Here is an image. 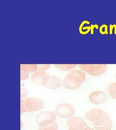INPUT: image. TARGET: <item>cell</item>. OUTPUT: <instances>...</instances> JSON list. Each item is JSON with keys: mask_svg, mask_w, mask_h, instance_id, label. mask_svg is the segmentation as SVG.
Masks as SVG:
<instances>
[{"mask_svg": "<svg viewBox=\"0 0 116 130\" xmlns=\"http://www.w3.org/2000/svg\"><path fill=\"white\" fill-rule=\"evenodd\" d=\"M100 32L102 34H108V27L107 25H102L99 28Z\"/></svg>", "mask_w": 116, "mask_h": 130, "instance_id": "20", "label": "cell"}, {"mask_svg": "<svg viewBox=\"0 0 116 130\" xmlns=\"http://www.w3.org/2000/svg\"><path fill=\"white\" fill-rule=\"evenodd\" d=\"M38 130H58V126L57 123L55 122L51 125L47 127H38Z\"/></svg>", "mask_w": 116, "mask_h": 130, "instance_id": "16", "label": "cell"}, {"mask_svg": "<svg viewBox=\"0 0 116 130\" xmlns=\"http://www.w3.org/2000/svg\"><path fill=\"white\" fill-rule=\"evenodd\" d=\"M38 70V67L35 64H21L20 71L26 73L35 72Z\"/></svg>", "mask_w": 116, "mask_h": 130, "instance_id": "11", "label": "cell"}, {"mask_svg": "<svg viewBox=\"0 0 116 130\" xmlns=\"http://www.w3.org/2000/svg\"><path fill=\"white\" fill-rule=\"evenodd\" d=\"M25 105L31 111H35L43 109L44 107V103L40 99L28 98L25 99Z\"/></svg>", "mask_w": 116, "mask_h": 130, "instance_id": "8", "label": "cell"}, {"mask_svg": "<svg viewBox=\"0 0 116 130\" xmlns=\"http://www.w3.org/2000/svg\"><path fill=\"white\" fill-rule=\"evenodd\" d=\"M69 72L79 77V78H80L83 80V82L86 79L85 74L81 70H73L70 71Z\"/></svg>", "mask_w": 116, "mask_h": 130, "instance_id": "15", "label": "cell"}, {"mask_svg": "<svg viewBox=\"0 0 116 130\" xmlns=\"http://www.w3.org/2000/svg\"></svg>", "mask_w": 116, "mask_h": 130, "instance_id": "28", "label": "cell"}, {"mask_svg": "<svg viewBox=\"0 0 116 130\" xmlns=\"http://www.w3.org/2000/svg\"><path fill=\"white\" fill-rule=\"evenodd\" d=\"M107 91L112 98L116 99V83L109 84L107 87Z\"/></svg>", "mask_w": 116, "mask_h": 130, "instance_id": "12", "label": "cell"}, {"mask_svg": "<svg viewBox=\"0 0 116 130\" xmlns=\"http://www.w3.org/2000/svg\"><path fill=\"white\" fill-rule=\"evenodd\" d=\"M31 81L33 84L40 86H46L50 80V75L45 71L38 70L31 76Z\"/></svg>", "mask_w": 116, "mask_h": 130, "instance_id": "6", "label": "cell"}, {"mask_svg": "<svg viewBox=\"0 0 116 130\" xmlns=\"http://www.w3.org/2000/svg\"><path fill=\"white\" fill-rule=\"evenodd\" d=\"M92 130V129L91 128V127H89V126L87 125L86 126V127L83 130Z\"/></svg>", "mask_w": 116, "mask_h": 130, "instance_id": "25", "label": "cell"}, {"mask_svg": "<svg viewBox=\"0 0 116 130\" xmlns=\"http://www.w3.org/2000/svg\"><path fill=\"white\" fill-rule=\"evenodd\" d=\"M60 79L56 76L50 75L49 83L45 86L46 88L55 90L59 88L60 86Z\"/></svg>", "mask_w": 116, "mask_h": 130, "instance_id": "10", "label": "cell"}, {"mask_svg": "<svg viewBox=\"0 0 116 130\" xmlns=\"http://www.w3.org/2000/svg\"><path fill=\"white\" fill-rule=\"evenodd\" d=\"M78 65L76 64H56L54 65V67H56L57 69L58 70H73Z\"/></svg>", "mask_w": 116, "mask_h": 130, "instance_id": "13", "label": "cell"}, {"mask_svg": "<svg viewBox=\"0 0 116 130\" xmlns=\"http://www.w3.org/2000/svg\"><path fill=\"white\" fill-rule=\"evenodd\" d=\"M55 113L58 116L62 118L68 119L73 116L74 114V109L71 105L68 103H60L56 107Z\"/></svg>", "mask_w": 116, "mask_h": 130, "instance_id": "5", "label": "cell"}, {"mask_svg": "<svg viewBox=\"0 0 116 130\" xmlns=\"http://www.w3.org/2000/svg\"><path fill=\"white\" fill-rule=\"evenodd\" d=\"M91 34L93 35V29H94V28H96V29H97L98 28V26L97 25H92L91 26Z\"/></svg>", "mask_w": 116, "mask_h": 130, "instance_id": "24", "label": "cell"}, {"mask_svg": "<svg viewBox=\"0 0 116 130\" xmlns=\"http://www.w3.org/2000/svg\"><path fill=\"white\" fill-rule=\"evenodd\" d=\"M113 127L112 121H110L106 125L102 126L94 125V127L96 130H111Z\"/></svg>", "mask_w": 116, "mask_h": 130, "instance_id": "14", "label": "cell"}, {"mask_svg": "<svg viewBox=\"0 0 116 130\" xmlns=\"http://www.w3.org/2000/svg\"><path fill=\"white\" fill-rule=\"evenodd\" d=\"M113 29H114L115 34L116 35V25H110V26H109V33H110V34H112Z\"/></svg>", "mask_w": 116, "mask_h": 130, "instance_id": "23", "label": "cell"}, {"mask_svg": "<svg viewBox=\"0 0 116 130\" xmlns=\"http://www.w3.org/2000/svg\"><path fill=\"white\" fill-rule=\"evenodd\" d=\"M87 124L83 119L79 117H71L67 121V127L69 130H83Z\"/></svg>", "mask_w": 116, "mask_h": 130, "instance_id": "7", "label": "cell"}, {"mask_svg": "<svg viewBox=\"0 0 116 130\" xmlns=\"http://www.w3.org/2000/svg\"><path fill=\"white\" fill-rule=\"evenodd\" d=\"M106 93L102 91L97 90L92 92L88 95V99L93 104H101L105 102L107 99Z\"/></svg>", "mask_w": 116, "mask_h": 130, "instance_id": "9", "label": "cell"}, {"mask_svg": "<svg viewBox=\"0 0 116 130\" xmlns=\"http://www.w3.org/2000/svg\"><path fill=\"white\" fill-rule=\"evenodd\" d=\"M85 118L92 121L94 125H104L110 121V117L107 112L100 109H93L85 113Z\"/></svg>", "mask_w": 116, "mask_h": 130, "instance_id": "1", "label": "cell"}, {"mask_svg": "<svg viewBox=\"0 0 116 130\" xmlns=\"http://www.w3.org/2000/svg\"><path fill=\"white\" fill-rule=\"evenodd\" d=\"M55 112L45 111L38 113L35 117V122L40 127H47L55 122L56 119Z\"/></svg>", "mask_w": 116, "mask_h": 130, "instance_id": "2", "label": "cell"}, {"mask_svg": "<svg viewBox=\"0 0 116 130\" xmlns=\"http://www.w3.org/2000/svg\"><path fill=\"white\" fill-rule=\"evenodd\" d=\"M28 90L24 87H21L20 88V98L21 99H24L26 98L28 94Z\"/></svg>", "mask_w": 116, "mask_h": 130, "instance_id": "19", "label": "cell"}, {"mask_svg": "<svg viewBox=\"0 0 116 130\" xmlns=\"http://www.w3.org/2000/svg\"><path fill=\"white\" fill-rule=\"evenodd\" d=\"M79 67L85 72L93 76L103 74L107 68V65L105 64H80Z\"/></svg>", "mask_w": 116, "mask_h": 130, "instance_id": "3", "label": "cell"}, {"mask_svg": "<svg viewBox=\"0 0 116 130\" xmlns=\"http://www.w3.org/2000/svg\"><path fill=\"white\" fill-rule=\"evenodd\" d=\"M92 130H93V129H92Z\"/></svg>", "mask_w": 116, "mask_h": 130, "instance_id": "27", "label": "cell"}, {"mask_svg": "<svg viewBox=\"0 0 116 130\" xmlns=\"http://www.w3.org/2000/svg\"><path fill=\"white\" fill-rule=\"evenodd\" d=\"M91 30V27H83V23L82 22L79 27V32L82 34H87Z\"/></svg>", "mask_w": 116, "mask_h": 130, "instance_id": "17", "label": "cell"}, {"mask_svg": "<svg viewBox=\"0 0 116 130\" xmlns=\"http://www.w3.org/2000/svg\"><path fill=\"white\" fill-rule=\"evenodd\" d=\"M50 67V65H40L38 66V70L42 71H45L48 70Z\"/></svg>", "mask_w": 116, "mask_h": 130, "instance_id": "21", "label": "cell"}, {"mask_svg": "<svg viewBox=\"0 0 116 130\" xmlns=\"http://www.w3.org/2000/svg\"><path fill=\"white\" fill-rule=\"evenodd\" d=\"M20 129H22V128H23V123H22V121H20Z\"/></svg>", "mask_w": 116, "mask_h": 130, "instance_id": "26", "label": "cell"}, {"mask_svg": "<svg viewBox=\"0 0 116 130\" xmlns=\"http://www.w3.org/2000/svg\"><path fill=\"white\" fill-rule=\"evenodd\" d=\"M29 77V74L28 73H26L23 71H20V80H25Z\"/></svg>", "mask_w": 116, "mask_h": 130, "instance_id": "22", "label": "cell"}, {"mask_svg": "<svg viewBox=\"0 0 116 130\" xmlns=\"http://www.w3.org/2000/svg\"><path fill=\"white\" fill-rule=\"evenodd\" d=\"M83 82L79 77L68 72L62 80V85L65 88L75 90L79 88Z\"/></svg>", "mask_w": 116, "mask_h": 130, "instance_id": "4", "label": "cell"}, {"mask_svg": "<svg viewBox=\"0 0 116 130\" xmlns=\"http://www.w3.org/2000/svg\"><path fill=\"white\" fill-rule=\"evenodd\" d=\"M31 112L26 107L25 105V99H21L20 101V112L21 114L24 112Z\"/></svg>", "mask_w": 116, "mask_h": 130, "instance_id": "18", "label": "cell"}]
</instances>
